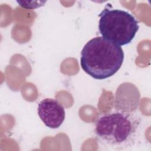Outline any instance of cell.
<instances>
[{
  "label": "cell",
  "instance_id": "1",
  "mask_svg": "<svg viewBox=\"0 0 151 151\" xmlns=\"http://www.w3.org/2000/svg\"><path fill=\"white\" fill-rule=\"evenodd\" d=\"M123 60L122 47L100 36L90 40L83 47L80 65L93 78L104 80L115 74Z\"/></svg>",
  "mask_w": 151,
  "mask_h": 151
},
{
  "label": "cell",
  "instance_id": "2",
  "mask_svg": "<svg viewBox=\"0 0 151 151\" xmlns=\"http://www.w3.org/2000/svg\"><path fill=\"white\" fill-rule=\"evenodd\" d=\"M139 122L134 116L125 111L105 114L97 120L95 134L97 139L107 145L122 147L133 142Z\"/></svg>",
  "mask_w": 151,
  "mask_h": 151
},
{
  "label": "cell",
  "instance_id": "3",
  "mask_svg": "<svg viewBox=\"0 0 151 151\" xmlns=\"http://www.w3.org/2000/svg\"><path fill=\"white\" fill-rule=\"evenodd\" d=\"M99 17V30L101 37L119 46L130 43L139 29L134 17L124 10L106 7Z\"/></svg>",
  "mask_w": 151,
  "mask_h": 151
},
{
  "label": "cell",
  "instance_id": "4",
  "mask_svg": "<svg viewBox=\"0 0 151 151\" xmlns=\"http://www.w3.org/2000/svg\"><path fill=\"white\" fill-rule=\"evenodd\" d=\"M38 114L48 127L58 128L65 119V110L63 105L57 100L47 98L41 100L38 105Z\"/></svg>",
  "mask_w": 151,
  "mask_h": 151
},
{
  "label": "cell",
  "instance_id": "5",
  "mask_svg": "<svg viewBox=\"0 0 151 151\" xmlns=\"http://www.w3.org/2000/svg\"><path fill=\"white\" fill-rule=\"evenodd\" d=\"M18 4L23 8L27 9H35L43 6L46 1H17Z\"/></svg>",
  "mask_w": 151,
  "mask_h": 151
}]
</instances>
